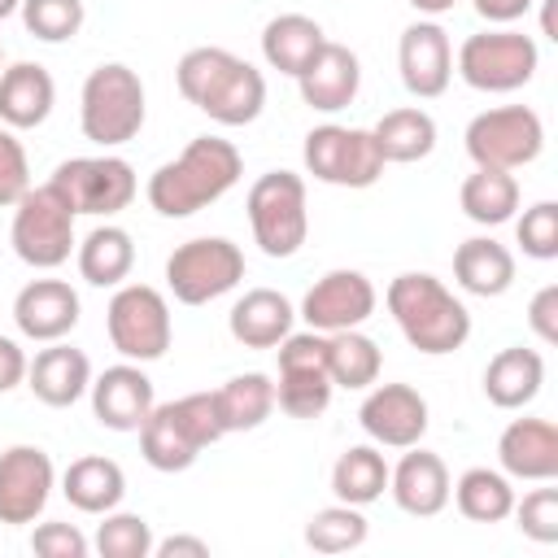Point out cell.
<instances>
[{
	"mask_svg": "<svg viewBox=\"0 0 558 558\" xmlns=\"http://www.w3.org/2000/svg\"><path fill=\"white\" fill-rule=\"evenodd\" d=\"M48 183L70 201L74 214H92V218H113V214H122V209L135 201V192H140L131 161H122V157H113V153H100V157H70V161H61V166L52 170Z\"/></svg>",
	"mask_w": 558,
	"mask_h": 558,
	"instance_id": "5bb4252c",
	"label": "cell"
},
{
	"mask_svg": "<svg viewBox=\"0 0 558 558\" xmlns=\"http://www.w3.org/2000/svg\"><path fill=\"white\" fill-rule=\"evenodd\" d=\"M31 187V161L13 126L0 122V209H13Z\"/></svg>",
	"mask_w": 558,
	"mask_h": 558,
	"instance_id": "7bdbcfd3",
	"label": "cell"
},
{
	"mask_svg": "<svg viewBox=\"0 0 558 558\" xmlns=\"http://www.w3.org/2000/svg\"><path fill=\"white\" fill-rule=\"evenodd\" d=\"M323 44H327L323 26L305 13H279L262 26V57H266L270 70L288 74V78H296L318 57Z\"/></svg>",
	"mask_w": 558,
	"mask_h": 558,
	"instance_id": "f546056e",
	"label": "cell"
},
{
	"mask_svg": "<svg viewBox=\"0 0 558 558\" xmlns=\"http://www.w3.org/2000/svg\"><path fill=\"white\" fill-rule=\"evenodd\" d=\"M174 83L187 105H196L218 126H248L266 109V78L257 65L227 48H187L174 65Z\"/></svg>",
	"mask_w": 558,
	"mask_h": 558,
	"instance_id": "7a4b0ae2",
	"label": "cell"
},
{
	"mask_svg": "<svg viewBox=\"0 0 558 558\" xmlns=\"http://www.w3.org/2000/svg\"><path fill=\"white\" fill-rule=\"evenodd\" d=\"M244 279V253L227 235H196L183 240L166 257V288L179 305H209L227 296Z\"/></svg>",
	"mask_w": 558,
	"mask_h": 558,
	"instance_id": "30bf717a",
	"label": "cell"
},
{
	"mask_svg": "<svg viewBox=\"0 0 558 558\" xmlns=\"http://www.w3.org/2000/svg\"><path fill=\"white\" fill-rule=\"evenodd\" d=\"M497 462L510 480H558V427L549 418H510L497 436Z\"/></svg>",
	"mask_w": 558,
	"mask_h": 558,
	"instance_id": "603a6c76",
	"label": "cell"
},
{
	"mask_svg": "<svg viewBox=\"0 0 558 558\" xmlns=\"http://www.w3.org/2000/svg\"><path fill=\"white\" fill-rule=\"evenodd\" d=\"M458 205L471 222L480 227H501L514 218L519 209V179L510 170H488V166H475L462 187H458Z\"/></svg>",
	"mask_w": 558,
	"mask_h": 558,
	"instance_id": "836d02e7",
	"label": "cell"
},
{
	"mask_svg": "<svg viewBox=\"0 0 558 558\" xmlns=\"http://www.w3.org/2000/svg\"><path fill=\"white\" fill-rule=\"evenodd\" d=\"M153 554L157 558H209V541H201V536H166V541H157L153 545Z\"/></svg>",
	"mask_w": 558,
	"mask_h": 558,
	"instance_id": "c3c4849f",
	"label": "cell"
},
{
	"mask_svg": "<svg viewBox=\"0 0 558 558\" xmlns=\"http://www.w3.org/2000/svg\"><path fill=\"white\" fill-rule=\"evenodd\" d=\"M105 331L109 344L126 357V362H157L166 357L170 340H174V323H170V305L153 283H118V292L109 296L105 310Z\"/></svg>",
	"mask_w": 558,
	"mask_h": 558,
	"instance_id": "9c48e42d",
	"label": "cell"
},
{
	"mask_svg": "<svg viewBox=\"0 0 558 558\" xmlns=\"http://www.w3.org/2000/svg\"><path fill=\"white\" fill-rule=\"evenodd\" d=\"M453 65H458L462 83L475 92H519L532 83L541 52H536L532 35H523L514 26H497V31L466 35Z\"/></svg>",
	"mask_w": 558,
	"mask_h": 558,
	"instance_id": "ba28073f",
	"label": "cell"
},
{
	"mask_svg": "<svg viewBox=\"0 0 558 558\" xmlns=\"http://www.w3.org/2000/svg\"><path fill=\"white\" fill-rule=\"evenodd\" d=\"M453 506L462 519L471 523H501L510 519L514 510V488H510V475L506 471H493V466H466L453 488H449Z\"/></svg>",
	"mask_w": 558,
	"mask_h": 558,
	"instance_id": "e575fe53",
	"label": "cell"
},
{
	"mask_svg": "<svg viewBox=\"0 0 558 558\" xmlns=\"http://www.w3.org/2000/svg\"><path fill=\"white\" fill-rule=\"evenodd\" d=\"M541 384H545V357L536 349H523V344H510V349L493 353V362L484 366V397L497 410L532 405Z\"/></svg>",
	"mask_w": 558,
	"mask_h": 558,
	"instance_id": "83f0119b",
	"label": "cell"
},
{
	"mask_svg": "<svg viewBox=\"0 0 558 558\" xmlns=\"http://www.w3.org/2000/svg\"><path fill=\"white\" fill-rule=\"evenodd\" d=\"M74 262H78V275L92 288H118L135 266V240H131V231H122L113 222H100L78 240Z\"/></svg>",
	"mask_w": 558,
	"mask_h": 558,
	"instance_id": "4dcf8cb0",
	"label": "cell"
},
{
	"mask_svg": "<svg viewBox=\"0 0 558 558\" xmlns=\"http://www.w3.org/2000/svg\"><path fill=\"white\" fill-rule=\"evenodd\" d=\"M453 279L471 296H501L514 288V253L493 235H471L453 248Z\"/></svg>",
	"mask_w": 558,
	"mask_h": 558,
	"instance_id": "f1b7e54d",
	"label": "cell"
},
{
	"mask_svg": "<svg viewBox=\"0 0 558 558\" xmlns=\"http://www.w3.org/2000/svg\"><path fill=\"white\" fill-rule=\"evenodd\" d=\"M78 318H83V305H78V292L65 279H31L13 296V323L35 344L65 340L78 327Z\"/></svg>",
	"mask_w": 558,
	"mask_h": 558,
	"instance_id": "d6986e66",
	"label": "cell"
},
{
	"mask_svg": "<svg viewBox=\"0 0 558 558\" xmlns=\"http://www.w3.org/2000/svg\"><path fill=\"white\" fill-rule=\"evenodd\" d=\"M148 118V100H144V83L131 65L122 61H105L83 78V96H78V126L92 144L100 148H118L131 144L140 135Z\"/></svg>",
	"mask_w": 558,
	"mask_h": 558,
	"instance_id": "5b68a950",
	"label": "cell"
},
{
	"mask_svg": "<svg viewBox=\"0 0 558 558\" xmlns=\"http://www.w3.org/2000/svg\"><path fill=\"white\" fill-rule=\"evenodd\" d=\"M301 157H305V170L331 187H371L388 166L366 126H336V122L314 126L305 135Z\"/></svg>",
	"mask_w": 558,
	"mask_h": 558,
	"instance_id": "4fadbf2b",
	"label": "cell"
},
{
	"mask_svg": "<svg viewBox=\"0 0 558 558\" xmlns=\"http://www.w3.org/2000/svg\"><path fill=\"white\" fill-rule=\"evenodd\" d=\"M61 497L78 514H109L126 497V471L105 453H83L61 471Z\"/></svg>",
	"mask_w": 558,
	"mask_h": 558,
	"instance_id": "4316f807",
	"label": "cell"
},
{
	"mask_svg": "<svg viewBox=\"0 0 558 558\" xmlns=\"http://www.w3.org/2000/svg\"><path fill=\"white\" fill-rule=\"evenodd\" d=\"M296 87H301V100L318 113H340L357 100V87H362V61L353 48L327 39L318 48V57L296 74Z\"/></svg>",
	"mask_w": 558,
	"mask_h": 558,
	"instance_id": "7402d4cb",
	"label": "cell"
},
{
	"mask_svg": "<svg viewBox=\"0 0 558 558\" xmlns=\"http://www.w3.org/2000/svg\"><path fill=\"white\" fill-rule=\"evenodd\" d=\"M357 423L379 449H410L427 432V401L410 384H371L357 405Z\"/></svg>",
	"mask_w": 558,
	"mask_h": 558,
	"instance_id": "2e32d148",
	"label": "cell"
},
{
	"mask_svg": "<svg viewBox=\"0 0 558 558\" xmlns=\"http://www.w3.org/2000/svg\"><path fill=\"white\" fill-rule=\"evenodd\" d=\"M331 493L344 506H371L388 493V458L379 445H349L331 466Z\"/></svg>",
	"mask_w": 558,
	"mask_h": 558,
	"instance_id": "d590c367",
	"label": "cell"
},
{
	"mask_svg": "<svg viewBox=\"0 0 558 558\" xmlns=\"http://www.w3.org/2000/svg\"><path fill=\"white\" fill-rule=\"evenodd\" d=\"M514 240L532 262H554L558 257V205L536 201L532 209H523V218L514 222Z\"/></svg>",
	"mask_w": 558,
	"mask_h": 558,
	"instance_id": "b9f144b4",
	"label": "cell"
},
{
	"mask_svg": "<svg viewBox=\"0 0 558 558\" xmlns=\"http://www.w3.org/2000/svg\"><path fill=\"white\" fill-rule=\"evenodd\" d=\"M379 371H384V353H379V344L371 336H362L357 327L327 336V375H331L336 388L362 392V388H371L379 379Z\"/></svg>",
	"mask_w": 558,
	"mask_h": 558,
	"instance_id": "8d00e7d4",
	"label": "cell"
},
{
	"mask_svg": "<svg viewBox=\"0 0 558 558\" xmlns=\"http://www.w3.org/2000/svg\"><path fill=\"white\" fill-rule=\"evenodd\" d=\"M366 532H371V523H366L362 506L336 501V506H323V510L310 514V523H305V545H310L314 554H349V549L366 545Z\"/></svg>",
	"mask_w": 558,
	"mask_h": 558,
	"instance_id": "74e56055",
	"label": "cell"
},
{
	"mask_svg": "<svg viewBox=\"0 0 558 558\" xmlns=\"http://www.w3.org/2000/svg\"><path fill=\"white\" fill-rule=\"evenodd\" d=\"M532 4H536V0H475V13H480L484 22H493V26H510V22H519Z\"/></svg>",
	"mask_w": 558,
	"mask_h": 558,
	"instance_id": "7dc6e473",
	"label": "cell"
},
{
	"mask_svg": "<svg viewBox=\"0 0 558 558\" xmlns=\"http://www.w3.org/2000/svg\"><path fill=\"white\" fill-rule=\"evenodd\" d=\"M244 174V157L222 135H196L174 161H161L148 174V205L161 218H192L205 205L222 201Z\"/></svg>",
	"mask_w": 558,
	"mask_h": 558,
	"instance_id": "6da1fadb",
	"label": "cell"
},
{
	"mask_svg": "<svg viewBox=\"0 0 558 558\" xmlns=\"http://www.w3.org/2000/svg\"><path fill=\"white\" fill-rule=\"evenodd\" d=\"M248 227H253V244L266 257H296L305 235H310V205H305V179L292 170H266L248 196Z\"/></svg>",
	"mask_w": 558,
	"mask_h": 558,
	"instance_id": "8992f818",
	"label": "cell"
},
{
	"mask_svg": "<svg viewBox=\"0 0 558 558\" xmlns=\"http://www.w3.org/2000/svg\"><path fill=\"white\" fill-rule=\"evenodd\" d=\"M527 327L541 344H558V283L536 288V296L527 301Z\"/></svg>",
	"mask_w": 558,
	"mask_h": 558,
	"instance_id": "f6af8a7d",
	"label": "cell"
},
{
	"mask_svg": "<svg viewBox=\"0 0 558 558\" xmlns=\"http://www.w3.org/2000/svg\"><path fill=\"white\" fill-rule=\"evenodd\" d=\"M0 70H4V48H0Z\"/></svg>",
	"mask_w": 558,
	"mask_h": 558,
	"instance_id": "f5cc1de1",
	"label": "cell"
},
{
	"mask_svg": "<svg viewBox=\"0 0 558 558\" xmlns=\"http://www.w3.org/2000/svg\"><path fill=\"white\" fill-rule=\"evenodd\" d=\"M22 26L39 39V44H65L83 31V0H22Z\"/></svg>",
	"mask_w": 558,
	"mask_h": 558,
	"instance_id": "ab89813d",
	"label": "cell"
},
{
	"mask_svg": "<svg viewBox=\"0 0 558 558\" xmlns=\"http://www.w3.org/2000/svg\"><path fill=\"white\" fill-rule=\"evenodd\" d=\"M92 414L109 432H140L144 418L153 414V379L140 371V362H118L92 379Z\"/></svg>",
	"mask_w": 558,
	"mask_h": 558,
	"instance_id": "ffe728a7",
	"label": "cell"
},
{
	"mask_svg": "<svg viewBox=\"0 0 558 558\" xmlns=\"http://www.w3.org/2000/svg\"><path fill=\"white\" fill-rule=\"evenodd\" d=\"M57 105V83L39 61H13L0 70V122L13 131L44 126Z\"/></svg>",
	"mask_w": 558,
	"mask_h": 558,
	"instance_id": "d4e9b609",
	"label": "cell"
},
{
	"mask_svg": "<svg viewBox=\"0 0 558 558\" xmlns=\"http://www.w3.org/2000/svg\"><path fill=\"white\" fill-rule=\"evenodd\" d=\"M26 349L9 336H0V392H13L17 384H26Z\"/></svg>",
	"mask_w": 558,
	"mask_h": 558,
	"instance_id": "bcb514c9",
	"label": "cell"
},
{
	"mask_svg": "<svg viewBox=\"0 0 558 558\" xmlns=\"http://www.w3.org/2000/svg\"><path fill=\"white\" fill-rule=\"evenodd\" d=\"M57 488V466L39 445H9L0 453V523H35Z\"/></svg>",
	"mask_w": 558,
	"mask_h": 558,
	"instance_id": "9a60e30c",
	"label": "cell"
},
{
	"mask_svg": "<svg viewBox=\"0 0 558 558\" xmlns=\"http://www.w3.org/2000/svg\"><path fill=\"white\" fill-rule=\"evenodd\" d=\"M449 466L440 453L423 449V445H410L401 453L397 466H388V493L397 501V510L414 514V519H436L445 506H449Z\"/></svg>",
	"mask_w": 558,
	"mask_h": 558,
	"instance_id": "44dd1931",
	"label": "cell"
},
{
	"mask_svg": "<svg viewBox=\"0 0 558 558\" xmlns=\"http://www.w3.org/2000/svg\"><path fill=\"white\" fill-rule=\"evenodd\" d=\"M510 514H514V523H519V532L527 541L554 545L558 541V488H554V480H541V488L523 493V501L514 497Z\"/></svg>",
	"mask_w": 558,
	"mask_h": 558,
	"instance_id": "60d3db41",
	"label": "cell"
},
{
	"mask_svg": "<svg viewBox=\"0 0 558 558\" xmlns=\"http://www.w3.org/2000/svg\"><path fill=\"white\" fill-rule=\"evenodd\" d=\"M541 31H545V39H558V35H554V0H545V13H541Z\"/></svg>",
	"mask_w": 558,
	"mask_h": 558,
	"instance_id": "f907efd6",
	"label": "cell"
},
{
	"mask_svg": "<svg viewBox=\"0 0 558 558\" xmlns=\"http://www.w3.org/2000/svg\"><path fill=\"white\" fill-rule=\"evenodd\" d=\"M397 70L410 96L436 100L453 78V44L440 22H410L397 44Z\"/></svg>",
	"mask_w": 558,
	"mask_h": 558,
	"instance_id": "ac0fdd59",
	"label": "cell"
},
{
	"mask_svg": "<svg viewBox=\"0 0 558 558\" xmlns=\"http://www.w3.org/2000/svg\"><path fill=\"white\" fill-rule=\"evenodd\" d=\"M410 4H414L418 13H427V17H436V13H449L458 0H410Z\"/></svg>",
	"mask_w": 558,
	"mask_h": 558,
	"instance_id": "681fc988",
	"label": "cell"
},
{
	"mask_svg": "<svg viewBox=\"0 0 558 558\" xmlns=\"http://www.w3.org/2000/svg\"><path fill=\"white\" fill-rule=\"evenodd\" d=\"M466 157L488 170L532 166L545 148V122L527 105H497L466 122Z\"/></svg>",
	"mask_w": 558,
	"mask_h": 558,
	"instance_id": "8fae6325",
	"label": "cell"
},
{
	"mask_svg": "<svg viewBox=\"0 0 558 558\" xmlns=\"http://www.w3.org/2000/svg\"><path fill=\"white\" fill-rule=\"evenodd\" d=\"M100 519H105V523H100L96 536H92V549H96L100 558H153L157 536H153V523H148L144 514L109 510V514H100Z\"/></svg>",
	"mask_w": 558,
	"mask_h": 558,
	"instance_id": "f35d334b",
	"label": "cell"
},
{
	"mask_svg": "<svg viewBox=\"0 0 558 558\" xmlns=\"http://www.w3.org/2000/svg\"><path fill=\"white\" fill-rule=\"evenodd\" d=\"M214 405L222 432H253L275 414V379L262 371L231 375L222 388H214Z\"/></svg>",
	"mask_w": 558,
	"mask_h": 558,
	"instance_id": "d6a6232c",
	"label": "cell"
},
{
	"mask_svg": "<svg viewBox=\"0 0 558 558\" xmlns=\"http://www.w3.org/2000/svg\"><path fill=\"white\" fill-rule=\"evenodd\" d=\"M375 283L362 275V270H327L323 279H314V288L305 292L301 301V318L331 336V331H349V327H362L371 314H375Z\"/></svg>",
	"mask_w": 558,
	"mask_h": 558,
	"instance_id": "e0dca14e",
	"label": "cell"
},
{
	"mask_svg": "<svg viewBox=\"0 0 558 558\" xmlns=\"http://www.w3.org/2000/svg\"><path fill=\"white\" fill-rule=\"evenodd\" d=\"M371 135H375V144H379V153H384V161L392 166H410V161H423V157H432V148H436V118L427 113V109H418V105H405V109H388L375 126H371Z\"/></svg>",
	"mask_w": 558,
	"mask_h": 558,
	"instance_id": "1f68e13d",
	"label": "cell"
},
{
	"mask_svg": "<svg viewBox=\"0 0 558 558\" xmlns=\"http://www.w3.org/2000/svg\"><path fill=\"white\" fill-rule=\"evenodd\" d=\"M292 318H296V310H292V301L283 292H275V288H248L231 305L227 331L244 349H275L292 331Z\"/></svg>",
	"mask_w": 558,
	"mask_h": 558,
	"instance_id": "484cf974",
	"label": "cell"
},
{
	"mask_svg": "<svg viewBox=\"0 0 558 558\" xmlns=\"http://www.w3.org/2000/svg\"><path fill=\"white\" fill-rule=\"evenodd\" d=\"M74 209L70 201L52 187H26V196L13 205V227H9V244L13 253L31 266V270H57L70 262V253L78 248L74 240Z\"/></svg>",
	"mask_w": 558,
	"mask_h": 558,
	"instance_id": "52a82bcc",
	"label": "cell"
},
{
	"mask_svg": "<svg viewBox=\"0 0 558 558\" xmlns=\"http://www.w3.org/2000/svg\"><path fill=\"white\" fill-rule=\"evenodd\" d=\"M218 436L227 432L218 423L214 392H187L166 405H153V414L140 427V453L153 471L174 475V471H187L201 458V449H209Z\"/></svg>",
	"mask_w": 558,
	"mask_h": 558,
	"instance_id": "277c9868",
	"label": "cell"
},
{
	"mask_svg": "<svg viewBox=\"0 0 558 558\" xmlns=\"http://www.w3.org/2000/svg\"><path fill=\"white\" fill-rule=\"evenodd\" d=\"M384 305H388L392 323L401 327L405 344L427 353V357L453 353L471 336V310L427 270L397 275L388 283V292H384Z\"/></svg>",
	"mask_w": 558,
	"mask_h": 558,
	"instance_id": "3957f363",
	"label": "cell"
},
{
	"mask_svg": "<svg viewBox=\"0 0 558 558\" xmlns=\"http://www.w3.org/2000/svg\"><path fill=\"white\" fill-rule=\"evenodd\" d=\"M279 384L275 405L288 418H318L331 405V375H327V336L323 331H288L279 344Z\"/></svg>",
	"mask_w": 558,
	"mask_h": 558,
	"instance_id": "7c38bea8",
	"label": "cell"
},
{
	"mask_svg": "<svg viewBox=\"0 0 558 558\" xmlns=\"http://www.w3.org/2000/svg\"><path fill=\"white\" fill-rule=\"evenodd\" d=\"M26 388L52 405V410H65L74 405L87 388H92V362L83 349L65 344V340H52L48 349H39L31 362H26Z\"/></svg>",
	"mask_w": 558,
	"mask_h": 558,
	"instance_id": "cb8c5ba5",
	"label": "cell"
},
{
	"mask_svg": "<svg viewBox=\"0 0 558 558\" xmlns=\"http://www.w3.org/2000/svg\"><path fill=\"white\" fill-rule=\"evenodd\" d=\"M17 9H22V0H0V22H4V17H13Z\"/></svg>",
	"mask_w": 558,
	"mask_h": 558,
	"instance_id": "816d5d0a",
	"label": "cell"
},
{
	"mask_svg": "<svg viewBox=\"0 0 558 558\" xmlns=\"http://www.w3.org/2000/svg\"><path fill=\"white\" fill-rule=\"evenodd\" d=\"M31 549L39 558H87L92 554V541L74 523H39L31 532Z\"/></svg>",
	"mask_w": 558,
	"mask_h": 558,
	"instance_id": "ee69618b",
	"label": "cell"
}]
</instances>
